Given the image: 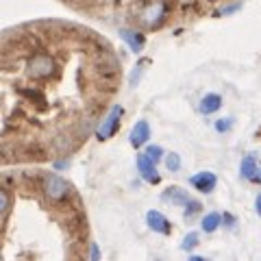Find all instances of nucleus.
Wrapping results in <instances>:
<instances>
[{
  "instance_id": "nucleus-28",
  "label": "nucleus",
  "mask_w": 261,
  "mask_h": 261,
  "mask_svg": "<svg viewBox=\"0 0 261 261\" xmlns=\"http://www.w3.org/2000/svg\"><path fill=\"white\" fill-rule=\"evenodd\" d=\"M0 261H3V257H0Z\"/></svg>"
},
{
  "instance_id": "nucleus-3",
  "label": "nucleus",
  "mask_w": 261,
  "mask_h": 261,
  "mask_svg": "<svg viewBox=\"0 0 261 261\" xmlns=\"http://www.w3.org/2000/svg\"><path fill=\"white\" fill-rule=\"evenodd\" d=\"M44 194L50 202H63L70 196V183L59 174H46L44 176Z\"/></svg>"
},
{
  "instance_id": "nucleus-23",
  "label": "nucleus",
  "mask_w": 261,
  "mask_h": 261,
  "mask_svg": "<svg viewBox=\"0 0 261 261\" xmlns=\"http://www.w3.org/2000/svg\"><path fill=\"white\" fill-rule=\"evenodd\" d=\"M222 224H224L226 228H233V226H235V218H233L231 214H222Z\"/></svg>"
},
{
  "instance_id": "nucleus-2",
  "label": "nucleus",
  "mask_w": 261,
  "mask_h": 261,
  "mask_svg": "<svg viewBox=\"0 0 261 261\" xmlns=\"http://www.w3.org/2000/svg\"><path fill=\"white\" fill-rule=\"evenodd\" d=\"M122 116H124V107H122V105H113V107L109 109V113L102 118V122L96 128V137H98V140H100V142L111 140V137L120 130Z\"/></svg>"
},
{
  "instance_id": "nucleus-18",
  "label": "nucleus",
  "mask_w": 261,
  "mask_h": 261,
  "mask_svg": "<svg viewBox=\"0 0 261 261\" xmlns=\"http://www.w3.org/2000/svg\"><path fill=\"white\" fill-rule=\"evenodd\" d=\"M200 211H202V205H200V202H198V200H190V202L185 205L183 216H185V220H190V218H194L196 214H200Z\"/></svg>"
},
{
  "instance_id": "nucleus-11",
  "label": "nucleus",
  "mask_w": 261,
  "mask_h": 261,
  "mask_svg": "<svg viewBox=\"0 0 261 261\" xmlns=\"http://www.w3.org/2000/svg\"><path fill=\"white\" fill-rule=\"evenodd\" d=\"M120 37L133 53H142L144 46H146V35L140 31H133V29H122L120 31Z\"/></svg>"
},
{
  "instance_id": "nucleus-13",
  "label": "nucleus",
  "mask_w": 261,
  "mask_h": 261,
  "mask_svg": "<svg viewBox=\"0 0 261 261\" xmlns=\"http://www.w3.org/2000/svg\"><path fill=\"white\" fill-rule=\"evenodd\" d=\"M220 226H222V214H218V211H209V214L200 220V228L205 233H216Z\"/></svg>"
},
{
  "instance_id": "nucleus-7",
  "label": "nucleus",
  "mask_w": 261,
  "mask_h": 261,
  "mask_svg": "<svg viewBox=\"0 0 261 261\" xmlns=\"http://www.w3.org/2000/svg\"><path fill=\"white\" fill-rule=\"evenodd\" d=\"M190 185L200 194H211L218 185V176L214 172H209V170H202V172L190 176Z\"/></svg>"
},
{
  "instance_id": "nucleus-16",
  "label": "nucleus",
  "mask_w": 261,
  "mask_h": 261,
  "mask_svg": "<svg viewBox=\"0 0 261 261\" xmlns=\"http://www.w3.org/2000/svg\"><path fill=\"white\" fill-rule=\"evenodd\" d=\"M146 157H148L152 163H159L163 157H166V154H163V148H161V146H157V144H148V146H146Z\"/></svg>"
},
{
  "instance_id": "nucleus-1",
  "label": "nucleus",
  "mask_w": 261,
  "mask_h": 261,
  "mask_svg": "<svg viewBox=\"0 0 261 261\" xmlns=\"http://www.w3.org/2000/svg\"><path fill=\"white\" fill-rule=\"evenodd\" d=\"M55 70H57V63L48 53H35V55H31L27 61V72L33 81H42V79L53 76Z\"/></svg>"
},
{
  "instance_id": "nucleus-14",
  "label": "nucleus",
  "mask_w": 261,
  "mask_h": 261,
  "mask_svg": "<svg viewBox=\"0 0 261 261\" xmlns=\"http://www.w3.org/2000/svg\"><path fill=\"white\" fill-rule=\"evenodd\" d=\"M198 244H200L198 233L192 231V233H187L185 238H183V242H181V250H185V252H192L196 246H198Z\"/></svg>"
},
{
  "instance_id": "nucleus-24",
  "label": "nucleus",
  "mask_w": 261,
  "mask_h": 261,
  "mask_svg": "<svg viewBox=\"0 0 261 261\" xmlns=\"http://www.w3.org/2000/svg\"><path fill=\"white\" fill-rule=\"evenodd\" d=\"M255 209H257V214L261 216V194L257 196V200H255Z\"/></svg>"
},
{
  "instance_id": "nucleus-6",
  "label": "nucleus",
  "mask_w": 261,
  "mask_h": 261,
  "mask_svg": "<svg viewBox=\"0 0 261 261\" xmlns=\"http://www.w3.org/2000/svg\"><path fill=\"white\" fill-rule=\"evenodd\" d=\"M137 172L150 185H159L161 183V174L157 172V163H152L146 154H137Z\"/></svg>"
},
{
  "instance_id": "nucleus-26",
  "label": "nucleus",
  "mask_w": 261,
  "mask_h": 261,
  "mask_svg": "<svg viewBox=\"0 0 261 261\" xmlns=\"http://www.w3.org/2000/svg\"><path fill=\"white\" fill-rule=\"evenodd\" d=\"M190 261H209V259H205V257H200V255H192V257H190Z\"/></svg>"
},
{
  "instance_id": "nucleus-17",
  "label": "nucleus",
  "mask_w": 261,
  "mask_h": 261,
  "mask_svg": "<svg viewBox=\"0 0 261 261\" xmlns=\"http://www.w3.org/2000/svg\"><path fill=\"white\" fill-rule=\"evenodd\" d=\"M11 207V194L5 190V187H0V218L7 214V209Z\"/></svg>"
},
{
  "instance_id": "nucleus-12",
  "label": "nucleus",
  "mask_w": 261,
  "mask_h": 261,
  "mask_svg": "<svg viewBox=\"0 0 261 261\" xmlns=\"http://www.w3.org/2000/svg\"><path fill=\"white\" fill-rule=\"evenodd\" d=\"M220 109H222V96L214 94V92L205 94L198 102V111L202 113V116H214V113H218Z\"/></svg>"
},
{
  "instance_id": "nucleus-15",
  "label": "nucleus",
  "mask_w": 261,
  "mask_h": 261,
  "mask_svg": "<svg viewBox=\"0 0 261 261\" xmlns=\"http://www.w3.org/2000/svg\"><path fill=\"white\" fill-rule=\"evenodd\" d=\"M163 161H166V168L170 172H178V170H181V154L178 152H168L166 157H163Z\"/></svg>"
},
{
  "instance_id": "nucleus-4",
  "label": "nucleus",
  "mask_w": 261,
  "mask_h": 261,
  "mask_svg": "<svg viewBox=\"0 0 261 261\" xmlns=\"http://www.w3.org/2000/svg\"><path fill=\"white\" fill-rule=\"evenodd\" d=\"M168 13H170V7L166 0H154L152 5H148L146 9L142 11V24L148 29H159L163 22L168 20Z\"/></svg>"
},
{
  "instance_id": "nucleus-8",
  "label": "nucleus",
  "mask_w": 261,
  "mask_h": 261,
  "mask_svg": "<svg viewBox=\"0 0 261 261\" xmlns=\"http://www.w3.org/2000/svg\"><path fill=\"white\" fill-rule=\"evenodd\" d=\"M146 224H148V228L152 233H159V235H170L172 233V224H170V220L157 209H150L148 214H146Z\"/></svg>"
},
{
  "instance_id": "nucleus-10",
  "label": "nucleus",
  "mask_w": 261,
  "mask_h": 261,
  "mask_svg": "<svg viewBox=\"0 0 261 261\" xmlns=\"http://www.w3.org/2000/svg\"><path fill=\"white\" fill-rule=\"evenodd\" d=\"M259 163L261 159L255 157V154H246L240 163V174L244 181H250V183H257V174H259Z\"/></svg>"
},
{
  "instance_id": "nucleus-20",
  "label": "nucleus",
  "mask_w": 261,
  "mask_h": 261,
  "mask_svg": "<svg viewBox=\"0 0 261 261\" xmlns=\"http://www.w3.org/2000/svg\"><path fill=\"white\" fill-rule=\"evenodd\" d=\"M146 63H148V61L142 59L140 63H137V70H133V74H130V85H133V87L140 83V76H142V72L146 70Z\"/></svg>"
},
{
  "instance_id": "nucleus-25",
  "label": "nucleus",
  "mask_w": 261,
  "mask_h": 261,
  "mask_svg": "<svg viewBox=\"0 0 261 261\" xmlns=\"http://www.w3.org/2000/svg\"><path fill=\"white\" fill-rule=\"evenodd\" d=\"M70 166V161H59V163H55V168L59 170V168H68Z\"/></svg>"
},
{
  "instance_id": "nucleus-5",
  "label": "nucleus",
  "mask_w": 261,
  "mask_h": 261,
  "mask_svg": "<svg viewBox=\"0 0 261 261\" xmlns=\"http://www.w3.org/2000/svg\"><path fill=\"white\" fill-rule=\"evenodd\" d=\"M150 135H152V130H150L148 122H146V120H137L135 126L130 128V133H128V144L133 146V148H142V146H148Z\"/></svg>"
},
{
  "instance_id": "nucleus-19",
  "label": "nucleus",
  "mask_w": 261,
  "mask_h": 261,
  "mask_svg": "<svg viewBox=\"0 0 261 261\" xmlns=\"http://www.w3.org/2000/svg\"><path fill=\"white\" fill-rule=\"evenodd\" d=\"M233 124H235V120L233 118H220V120H216V130H218V133H228V130H231L233 128Z\"/></svg>"
},
{
  "instance_id": "nucleus-22",
  "label": "nucleus",
  "mask_w": 261,
  "mask_h": 261,
  "mask_svg": "<svg viewBox=\"0 0 261 261\" xmlns=\"http://www.w3.org/2000/svg\"><path fill=\"white\" fill-rule=\"evenodd\" d=\"M89 261H100V246L96 242L89 246Z\"/></svg>"
},
{
  "instance_id": "nucleus-9",
  "label": "nucleus",
  "mask_w": 261,
  "mask_h": 261,
  "mask_svg": "<svg viewBox=\"0 0 261 261\" xmlns=\"http://www.w3.org/2000/svg\"><path fill=\"white\" fill-rule=\"evenodd\" d=\"M161 200H163V202H170V205H176V207H185L192 198H190V194H187L183 187L170 185V187H166V190H163Z\"/></svg>"
},
{
  "instance_id": "nucleus-21",
  "label": "nucleus",
  "mask_w": 261,
  "mask_h": 261,
  "mask_svg": "<svg viewBox=\"0 0 261 261\" xmlns=\"http://www.w3.org/2000/svg\"><path fill=\"white\" fill-rule=\"evenodd\" d=\"M240 9H242V3H231V5L222 7V9H218L216 15H233V13H238Z\"/></svg>"
},
{
  "instance_id": "nucleus-27",
  "label": "nucleus",
  "mask_w": 261,
  "mask_h": 261,
  "mask_svg": "<svg viewBox=\"0 0 261 261\" xmlns=\"http://www.w3.org/2000/svg\"><path fill=\"white\" fill-rule=\"evenodd\" d=\"M257 185H261V163H259V174H257Z\"/></svg>"
}]
</instances>
